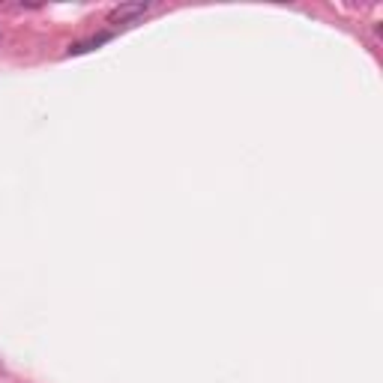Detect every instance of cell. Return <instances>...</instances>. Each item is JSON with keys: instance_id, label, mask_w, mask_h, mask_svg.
<instances>
[{"instance_id": "7a4b0ae2", "label": "cell", "mask_w": 383, "mask_h": 383, "mask_svg": "<svg viewBox=\"0 0 383 383\" xmlns=\"http://www.w3.org/2000/svg\"><path fill=\"white\" fill-rule=\"evenodd\" d=\"M111 36L108 33H99V36H93V39H87V42H78V45H72L69 48V54H84V51H90V48H96V45H102V42H108Z\"/></svg>"}, {"instance_id": "6da1fadb", "label": "cell", "mask_w": 383, "mask_h": 383, "mask_svg": "<svg viewBox=\"0 0 383 383\" xmlns=\"http://www.w3.org/2000/svg\"><path fill=\"white\" fill-rule=\"evenodd\" d=\"M147 9H150V3H120L108 12V21L111 24H129V21H135V18H141Z\"/></svg>"}]
</instances>
